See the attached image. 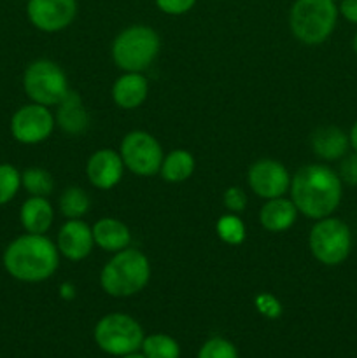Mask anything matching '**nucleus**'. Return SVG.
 <instances>
[{"label":"nucleus","instance_id":"obj_1","mask_svg":"<svg viewBox=\"0 0 357 358\" xmlns=\"http://www.w3.org/2000/svg\"><path fill=\"white\" fill-rule=\"evenodd\" d=\"M290 199L298 212L314 220L329 217L340 206L343 182L326 164H307L290 178Z\"/></svg>","mask_w":357,"mask_h":358},{"label":"nucleus","instance_id":"obj_2","mask_svg":"<svg viewBox=\"0 0 357 358\" xmlns=\"http://www.w3.org/2000/svg\"><path fill=\"white\" fill-rule=\"evenodd\" d=\"M7 275L23 283L51 278L59 266L58 247L46 234H23L10 241L2 255Z\"/></svg>","mask_w":357,"mask_h":358},{"label":"nucleus","instance_id":"obj_3","mask_svg":"<svg viewBox=\"0 0 357 358\" xmlns=\"http://www.w3.org/2000/svg\"><path fill=\"white\" fill-rule=\"evenodd\" d=\"M150 280V264L146 254L136 248L115 252L102 268L100 285L112 297H130L146 289Z\"/></svg>","mask_w":357,"mask_h":358},{"label":"nucleus","instance_id":"obj_4","mask_svg":"<svg viewBox=\"0 0 357 358\" xmlns=\"http://www.w3.org/2000/svg\"><path fill=\"white\" fill-rule=\"evenodd\" d=\"M338 14L332 0H296L289 13L290 31L303 44H322L335 31Z\"/></svg>","mask_w":357,"mask_h":358},{"label":"nucleus","instance_id":"obj_5","mask_svg":"<svg viewBox=\"0 0 357 358\" xmlns=\"http://www.w3.org/2000/svg\"><path fill=\"white\" fill-rule=\"evenodd\" d=\"M161 49L160 35L146 24H132L119 31L112 42V59L122 72H140L149 69Z\"/></svg>","mask_w":357,"mask_h":358},{"label":"nucleus","instance_id":"obj_6","mask_svg":"<svg viewBox=\"0 0 357 358\" xmlns=\"http://www.w3.org/2000/svg\"><path fill=\"white\" fill-rule=\"evenodd\" d=\"M312 255L324 266H338L346 261L352 250V233L343 220L324 217L314 224L308 236Z\"/></svg>","mask_w":357,"mask_h":358},{"label":"nucleus","instance_id":"obj_7","mask_svg":"<svg viewBox=\"0 0 357 358\" xmlns=\"http://www.w3.org/2000/svg\"><path fill=\"white\" fill-rule=\"evenodd\" d=\"M23 90L34 103L52 107L69 94V79L58 63L35 59L23 73Z\"/></svg>","mask_w":357,"mask_h":358},{"label":"nucleus","instance_id":"obj_8","mask_svg":"<svg viewBox=\"0 0 357 358\" xmlns=\"http://www.w3.org/2000/svg\"><path fill=\"white\" fill-rule=\"evenodd\" d=\"M94 341L111 355L135 353L142 346L144 331L139 322L125 313H111L100 318L94 327Z\"/></svg>","mask_w":357,"mask_h":358},{"label":"nucleus","instance_id":"obj_9","mask_svg":"<svg viewBox=\"0 0 357 358\" xmlns=\"http://www.w3.org/2000/svg\"><path fill=\"white\" fill-rule=\"evenodd\" d=\"M119 154H121L125 168L139 177H153L160 173L164 157L160 142L150 133L140 131V129L130 131L121 140Z\"/></svg>","mask_w":357,"mask_h":358},{"label":"nucleus","instance_id":"obj_10","mask_svg":"<svg viewBox=\"0 0 357 358\" xmlns=\"http://www.w3.org/2000/svg\"><path fill=\"white\" fill-rule=\"evenodd\" d=\"M55 115L49 107L28 103L18 108L10 117V135L23 145H35L51 136L55 129Z\"/></svg>","mask_w":357,"mask_h":358},{"label":"nucleus","instance_id":"obj_11","mask_svg":"<svg viewBox=\"0 0 357 358\" xmlns=\"http://www.w3.org/2000/svg\"><path fill=\"white\" fill-rule=\"evenodd\" d=\"M247 184L251 191L259 198H282L289 192L290 175L280 161L259 159L248 168Z\"/></svg>","mask_w":357,"mask_h":358},{"label":"nucleus","instance_id":"obj_12","mask_svg":"<svg viewBox=\"0 0 357 358\" xmlns=\"http://www.w3.org/2000/svg\"><path fill=\"white\" fill-rule=\"evenodd\" d=\"M27 16L37 30L56 34L76 20L77 0H28Z\"/></svg>","mask_w":357,"mask_h":358},{"label":"nucleus","instance_id":"obj_13","mask_svg":"<svg viewBox=\"0 0 357 358\" xmlns=\"http://www.w3.org/2000/svg\"><path fill=\"white\" fill-rule=\"evenodd\" d=\"M125 173V163L121 154L112 149H100L90 156L86 163L88 180L100 191L114 189Z\"/></svg>","mask_w":357,"mask_h":358},{"label":"nucleus","instance_id":"obj_14","mask_svg":"<svg viewBox=\"0 0 357 358\" xmlns=\"http://www.w3.org/2000/svg\"><path fill=\"white\" fill-rule=\"evenodd\" d=\"M58 252L69 261H83L91 254L94 247L93 231L80 219H70L59 229L56 238Z\"/></svg>","mask_w":357,"mask_h":358},{"label":"nucleus","instance_id":"obj_15","mask_svg":"<svg viewBox=\"0 0 357 358\" xmlns=\"http://www.w3.org/2000/svg\"><path fill=\"white\" fill-rule=\"evenodd\" d=\"M149 94V83L140 72H125L112 86V100L125 110L139 108Z\"/></svg>","mask_w":357,"mask_h":358},{"label":"nucleus","instance_id":"obj_16","mask_svg":"<svg viewBox=\"0 0 357 358\" xmlns=\"http://www.w3.org/2000/svg\"><path fill=\"white\" fill-rule=\"evenodd\" d=\"M91 231H93L94 245L104 252L115 254V252L128 248L132 243V233H130L128 226L121 220L112 219V217L98 219L94 226L91 227Z\"/></svg>","mask_w":357,"mask_h":358},{"label":"nucleus","instance_id":"obj_17","mask_svg":"<svg viewBox=\"0 0 357 358\" xmlns=\"http://www.w3.org/2000/svg\"><path fill=\"white\" fill-rule=\"evenodd\" d=\"M298 213L300 212L294 206L293 199L286 196L266 199V203L259 210V222L270 233H282L296 222Z\"/></svg>","mask_w":357,"mask_h":358},{"label":"nucleus","instance_id":"obj_18","mask_svg":"<svg viewBox=\"0 0 357 358\" xmlns=\"http://www.w3.org/2000/svg\"><path fill=\"white\" fill-rule=\"evenodd\" d=\"M21 226L30 234H46L55 220V210L48 198L30 196L20 208Z\"/></svg>","mask_w":357,"mask_h":358},{"label":"nucleus","instance_id":"obj_19","mask_svg":"<svg viewBox=\"0 0 357 358\" xmlns=\"http://www.w3.org/2000/svg\"><path fill=\"white\" fill-rule=\"evenodd\" d=\"M56 107H58V110H56L55 121L66 135L76 136L86 131L88 124H90V114L84 108L79 94L69 91V94Z\"/></svg>","mask_w":357,"mask_h":358},{"label":"nucleus","instance_id":"obj_20","mask_svg":"<svg viewBox=\"0 0 357 358\" xmlns=\"http://www.w3.org/2000/svg\"><path fill=\"white\" fill-rule=\"evenodd\" d=\"M349 147V135L336 126H322L312 135V149L324 161L340 159L345 156Z\"/></svg>","mask_w":357,"mask_h":358},{"label":"nucleus","instance_id":"obj_21","mask_svg":"<svg viewBox=\"0 0 357 358\" xmlns=\"http://www.w3.org/2000/svg\"><path fill=\"white\" fill-rule=\"evenodd\" d=\"M196 166V161L192 154L186 149H175L170 150L167 156L163 157L161 163V177L163 180L170 182V184H181L186 182L192 175Z\"/></svg>","mask_w":357,"mask_h":358},{"label":"nucleus","instance_id":"obj_22","mask_svg":"<svg viewBox=\"0 0 357 358\" xmlns=\"http://www.w3.org/2000/svg\"><path fill=\"white\" fill-rule=\"evenodd\" d=\"M91 199L80 187H69L59 196V212L66 219H83L90 212Z\"/></svg>","mask_w":357,"mask_h":358},{"label":"nucleus","instance_id":"obj_23","mask_svg":"<svg viewBox=\"0 0 357 358\" xmlns=\"http://www.w3.org/2000/svg\"><path fill=\"white\" fill-rule=\"evenodd\" d=\"M21 187L30 196H42L48 198L55 189V180L52 175L44 168H27L21 173Z\"/></svg>","mask_w":357,"mask_h":358},{"label":"nucleus","instance_id":"obj_24","mask_svg":"<svg viewBox=\"0 0 357 358\" xmlns=\"http://www.w3.org/2000/svg\"><path fill=\"white\" fill-rule=\"evenodd\" d=\"M140 348L146 358H178L181 355L177 341L167 334H153L144 338Z\"/></svg>","mask_w":357,"mask_h":358},{"label":"nucleus","instance_id":"obj_25","mask_svg":"<svg viewBox=\"0 0 357 358\" xmlns=\"http://www.w3.org/2000/svg\"><path fill=\"white\" fill-rule=\"evenodd\" d=\"M217 236L227 245H237L244 243L245 240V224L241 222L240 217L237 213H226V215L219 217L216 224Z\"/></svg>","mask_w":357,"mask_h":358},{"label":"nucleus","instance_id":"obj_26","mask_svg":"<svg viewBox=\"0 0 357 358\" xmlns=\"http://www.w3.org/2000/svg\"><path fill=\"white\" fill-rule=\"evenodd\" d=\"M21 187V173L9 163L0 164V206L16 198Z\"/></svg>","mask_w":357,"mask_h":358},{"label":"nucleus","instance_id":"obj_27","mask_svg":"<svg viewBox=\"0 0 357 358\" xmlns=\"http://www.w3.org/2000/svg\"><path fill=\"white\" fill-rule=\"evenodd\" d=\"M198 358H238L233 343L224 338H212L202 346Z\"/></svg>","mask_w":357,"mask_h":358},{"label":"nucleus","instance_id":"obj_28","mask_svg":"<svg viewBox=\"0 0 357 358\" xmlns=\"http://www.w3.org/2000/svg\"><path fill=\"white\" fill-rule=\"evenodd\" d=\"M223 203L230 213H240L244 212L245 206H247V194H245L244 189L240 187H227L224 191Z\"/></svg>","mask_w":357,"mask_h":358},{"label":"nucleus","instance_id":"obj_29","mask_svg":"<svg viewBox=\"0 0 357 358\" xmlns=\"http://www.w3.org/2000/svg\"><path fill=\"white\" fill-rule=\"evenodd\" d=\"M198 0H156V6L161 13L168 16H181L189 13Z\"/></svg>","mask_w":357,"mask_h":358},{"label":"nucleus","instance_id":"obj_30","mask_svg":"<svg viewBox=\"0 0 357 358\" xmlns=\"http://www.w3.org/2000/svg\"><path fill=\"white\" fill-rule=\"evenodd\" d=\"M338 175L342 182H346L349 185H357V152L350 154L342 161Z\"/></svg>","mask_w":357,"mask_h":358},{"label":"nucleus","instance_id":"obj_31","mask_svg":"<svg viewBox=\"0 0 357 358\" xmlns=\"http://www.w3.org/2000/svg\"><path fill=\"white\" fill-rule=\"evenodd\" d=\"M258 308L261 310V313H265L266 317H279L280 313V304L275 297L268 296V294H262L258 299Z\"/></svg>","mask_w":357,"mask_h":358},{"label":"nucleus","instance_id":"obj_32","mask_svg":"<svg viewBox=\"0 0 357 358\" xmlns=\"http://www.w3.org/2000/svg\"><path fill=\"white\" fill-rule=\"evenodd\" d=\"M338 10L349 23L357 24V0H342Z\"/></svg>","mask_w":357,"mask_h":358},{"label":"nucleus","instance_id":"obj_33","mask_svg":"<svg viewBox=\"0 0 357 358\" xmlns=\"http://www.w3.org/2000/svg\"><path fill=\"white\" fill-rule=\"evenodd\" d=\"M349 140H350V147H352V149L357 152V121L354 122L352 129H350Z\"/></svg>","mask_w":357,"mask_h":358},{"label":"nucleus","instance_id":"obj_34","mask_svg":"<svg viewBox=\"0 0 357 358\" xmlns=\"http://www.w3.org/2000/svg\"><path fill=\"white\" fill-rule=\"evenodd\" d=\"M121 358H146V357H144V353H142V355H140V353H128V355H122Z\"/></svg>","mask_w":357,"mask_h":358},{"label":"nucleus","instance_id":"obj_35","mask_svg":"<svg viewBox=\"0 0 357 358\" xmlns=\"http://www.w3.org/2000/svg\"><path fill=\"white\" fill-rule=\"evenodd\" d=\"M352 45H354V52H356V55H357V34L354 35V42H352Z\"/></svg>","mask_w":357,"mask_h":358},{"label":"nucleus","instance_id":"obj_36","mask_svg":"<svg viewBox=\"0 0 357 358\" xmlns=\"http://www.w3.org/2000/svg\"><path fill=\"white\" fill-rule=\"evenodd\" d=\"M332 2H342V0H332Z\"/></svg>","mask_w":357,"mask_h":358}]
</instances>
